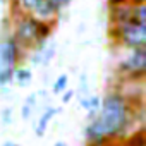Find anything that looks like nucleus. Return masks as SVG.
I'll return each mask as SVG.
<instances>
[{
    "label": "nucleus",
    "instance_id": "nucleus-1",
    "mask_svg": "<svg viewBox=\"0 0 146 146\" xmlns=\"http://www.w3.org/2000/svg\"><path fill=\"white\" fill-rule=\"evenodd\" d=\"M132 120V103L117 90L110 91L100 105L95 119L86 127L90 146H103L110 139L119 137Z\"/></svg>",
    "mask_w": 146,
    "mask_h": 146
},
{
    "label": "nucleus",
    "instance_id": "nucleus-2",
    "mask_svg": "<svg viewBox=\"0 0 146 146\" xmlns=\"http://www.w3.org/2000/svg\"><path fill=\"white\" fill-rule=\"evenodd\" d=\"M108 36L113 43L132 50L146 46V24H139L134 21H125L122 24H110Z\"/></svg>",
    "mask_w": 146,
    "mask_h": 146
},
{
    "label": "nucleus",
    "instance_id": "nucleus-3",
    "mask_svg": "<svg viewBox=\"0 0 146 146\" xmlns=\"http://www.w3.org/2000/svg\"><path fill=\"white\" fill-rule=\"evenodd\" d=\"M38 24L40 19L29 12H21L14 17L12 36L21 45L23 50H31L38 41Z\"/></svg>",
    "mask_w": 146,
    "mask_h": 146
},
{
    "label": "nucleus",
    "instance_id": "nucleus-4",
    "mask_svg": "<svg viewBox=\"0 0 146 146\" xmlns=\"http://www.w3.org/2000/svg\"><path fill=\"white\" fill-rule=\"evenodd\" d=\"M117 72L125 79H144L146 76V46L132 48L117 65Z\"/></svg>",
    "mask_w": 146,
    "mask_h": 146
},
{
    "label": "nucleus",
    "instance_id": "nucleus-5",
    "mask_svg": "<svg viewBox=\"0 0 146 146\" xmlns=\"http://www.w3.org/2000/svg\"><path fill=\"white\" fill-rule=\"evenodd\" d=\"M23 48L21 45L16 41V38L5 36L0 40V69L5 67H17V64L23 58Z\"/></svg>",
    "mask_w": 146,
    "mask_h": 146
},
{
    "label": "nucleus",
    "instance_id": "nucleus-6",
    "mask_svg": "<svg viewBox=\"0 0 146 146\" xmlns=\"http://www.w3.org/2000/svg\"><path fill=\"white\" fill-rule=\"evenodd\" d=\"M131 9L132 2L120 4V5H110L108 7V23L110 24H122L131 19Z\"/></svg>",
    "mask_w": 146,
    "mask_h": 146
},
{
    "label": "nucleus",
    "instance_id": "nucleus-7",
    "mask_svg": "<svg viewBox=\"0 0 146 146\" xmlns=\"http://www.w3.org/2000/svg\"><path fill=\"white\" fill-rule=\"evenodd\" d=\"M60 112H62V108H58V107H48V108H45V110H43V113H41L40 120H38V122H36V125H35V132H36V136H38V137L45 136V132H46V129H48L50 120H52L57 113H60Z\"/></svg>",
    "mask_w": 146,
    "mask_h": 146
},
{
    "label": "nucleus",
    "instance_id": "nucleus-8",
    "mask_svg": "<svg viewBox=\"0 0 146 146\" xmlns=\"http://www.w3.org/2000/svg\"><path fill=\"white\" fill-rule=\"evenodd\" d=\"M81 105L88 110V119L91 120V119H95L96 117V113H98V110H100V105H102V98L100 96H96V95H86V96H83L81 98Z\"/></svg>",
    "mask_w": 146,
    "mask_h": 146
},
{
    "label": "nucleus",
    "instance_id": "nucleus-9",
    "mask_svg": "<svg viewBox=\"0 0 146 146\" xmlns=\"http://www.w3.org/2000/svg\"><path fill=\"white\" fill-rule=\"evenodd\" d=\"M14 81L19 84V86H28L31 81H33V72L28 69V67H16L14 69Z\"/></svg>",
    "mask_w": 146,
    "mask_h": 146
},
{
    "label": "nucleus",
    "instance_id": "nucleus-10",
    "mask_svg": "<svg viewBox=\"0 0 146 146\" xmlns=\"http://www.w3.org/2000/svg\"><path fill=\"white\" fill-rule=\"evenodd\" d=\"M55 52H57V45H55V41H46V45L40 50V58H41V62H40V65H48L50 62H52V58L55 57Z\"/></svg>",
    "mask_w": 146,
    "mask_h": 146
},
{
    "label": "nucleus",
    "instance_id": "nucleus-11",
    "mask_svg": "<svg viewBox=\"0 0 146 146\" xmlns=\"http://www.w3.org/2000/svg\"><path fill=\"white\" fill-rule=\"evenodd\" d=\"M131 21L139 23V24H146V2H143V4H132Z\"/></svg>",
    "mask_w": 146,
    "mask_h": 146
},
{
    "label": "nucleus",
    "instance_id": "nucleus-12",
    "mask_svg": "<svg viewBox=\"0 0 146 146\" xmlns=\"http://www.w3.org/2000/svg\"><path fill=\"white\" fill-rule=\"evenodd\" d=\"M14 69H16V67L0 69V88H2V86H9V84L14 81Z\"/></svg>",
    "mask_w": 146,
    "mask_h": 146
},
{
    "label": "nucleus",
    "instance_id": "nucleus-13",
    "mask_svg": "<svg viewBox=\"0 0 146 146\" xmlns=\"http://www.w3.org/2000/svg\"><path fill=\"white\" fill-rule=\"evenodd\" d=\"M67 84H69V76L67 74H60L57 79H55V83H53V93L55 95H60L62 91H65L67 90Z\"/></svg>",
    "mask_w": 146,
    "mask_h": 146
},
{
    "label": "nucleus",
    "instance_id": "nucleus-14",
    "mask_svg": "<svg viewBox=\"0 0 146 146\" xmlns=\"http://www.w3.org/2000/svg\"><path fill=\"white\" fill-rule=\"evenodd\" d=\"M17 2H19L23 12H29V14H33V11L38 7V4L41 2V0H17Z\"/></svg>",
    "mask_w": 146,
    "mask_h": 146
},
{
    "label": "nucleus",
    "instance_id": "nucleus-15",
    "mask_svg": "<svg viewBox=\"0 0 146 146\" xmlns=\"http://www.w3.org/2000/svg\"><path fill=\"white\" fill-rule=\"evenodd\" d=\"M127 146H146V143H144V132L139 131L137 134H134V136L127 141Z\"/></svg>",
    "mask_w": 146,
    "mask_h": 146
},
{
    "label": "nucleus",
    "instance_id": "nucleus-16",
    "mask_svg": "<svg viewBox=\"0 0 146 146\" xmlns=\"http://www.w3.org/2000/svg\"><path fill=\"white\" fill-rule=\"evenodd\" d=\"M0 119H2L4 125H11L12 124V108L11 107L2 108V112H0Z\"/></svg>",
    "mask_w": 146,
    "mask_h": 146
},
{
    "label": "nucleus",
    "instance_id": "nucleus-17",
    "mask_svg": "<svg viewBox=\"0 0 146 146\" xmlns=\"http://www.w3.org/2000/svg\"><path fill=\"white\" fill-rule=\"evenodd\" d=\"M52 2H53V5H55V7L62 12L64 9H67V7L72 4V0H52Z\"/></svg>",
    "mask_w": 146,
    "mask_h": 146
},
{
    "label": "nucleus",
    "instance_id": "nucleus-18",
    "mask_svg": "<svg viewBox=\"0 0 146 146\" xmlns=\"http://www.w3.org/2000/svg\"><path fill=\"white\" fill-rule=\"evenodd\" d=\"M60 95H62V103H69L72 98H74L76 91H74V90H65V91H62Z\"/></svg>",
    "mask_w": 146,
    "mask_h": 146
},
{
    "label": "nucleus",
    "instance_id": "nucleus-19",
    "mask_svg": "<svg viewBox=\"0 0 146 146\" xmlns=\"http://www.w3.org/2000/svg\"><path fill=\"white\" fill-rule=\"evenodd\" d=\"M31 113H33V107H29V105H23V108H21V117L26 120V119H29L31 117Z\"/></svg>",
    "mask_w": 146,
    "mask_h": 146
},
{
    "label": "nucleus",
    "instance_id": "nucleus-20",
    "mask_svg": "<svg viewBox=\"0 0 146 146\" xmlns=\"http://www.w3.org/2000/svg\"><path fill=\"white\" fill-rule=\"evenodd\" d=\"M24 103L35 108V107H36V103H38V95H36V93H31V95L26 98V102H24Z\"/></svg>",
    "mask_w": 146,
    "mask_h": 146
},
{
    "label": "nucleus",
    "instance_id": "nucleus-21",
    "mask_svg": "<svg viewBox=\"0 0 146 146\" xmlns=\"http://www.w3.org/2000/svg\"><path fill=\"white\" fill-rule=\"evenodd\" d=\"M127 2H131V0H107V5L110 7V5H120V4H127Z\"/></svg>",
    "mask_w": 146,
    "mask_h": 146
},
{
    "label": "nucleus",
    "instance_id": "nucleus-22",
    "mask_svg": "<svg viewBox=\"0 0 146 146\" xmlns=\"http://www.w3.org/2000/svg\"><path fill=\"white\" fill-rule=\"evenodd\" d=\"M2 146H19V144H17V143H14V141H5Z\"/></svg>",
    "mask_w": 146,
    "mask_h": 146
},
{
    "label": "nucleus",
    "instance_id": "nucleus-23",
    "mask_svg": "<svg viewBox=\"0 0 146 146\" xmlns=\"http://www.w3.org/2000/svg\"><path fill=\"white\" fill-rule=\"evenodd\" d=\"M53 146H67V143H64V141H57Z\"/></svg>",
    "mask_w": 146,
    "mask_h": 146
},
{
    "label": "nucleus",
    "instance_id": "nucleus-24",
    "mask_svg": "<svg viewBox=\"0 0 146 146\" xmlns=\"http://www.w3.org/2000/svg\"><path fill=\"white\" fill-rule=\"evenodd\" d=\"M132 4H143V2H146V0H131Z\"/></svg>",
    "mask_w": 146,
    "mask_h": 146
},
{
    "label": "nucleus",
    "instance_id": "nucleus-25",
    "mask_svg": "<svg viewBox=\"0 0 146 146\" xmlns=\"http://www.w3.org/2000/svg\"><path fill=\"white\" fill-rule=\"evenodd\" d=\"M103 146H107V144H103Z\"/></svg>",
    "mask_w": 146,
    "mask_h": 146
}]
</instances>
